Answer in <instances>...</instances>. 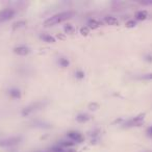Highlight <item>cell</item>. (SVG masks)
Instances as JSON below:
<instances>
[{"label":"cell","instance_id":"obj_1","mask_svg":"<svg viewBox=\"0 0 152 152\" xmlns=\"http://www.w3.org/2000/svg\"><path fill=\"white\" fill-rule=\"evenodd\" d=\"M74 15H75V12L73 11H66V12H61V13H57L55 15L51 16L50 18H48L44 22V26L45 27H49V26H53V25H56V24L63 23V22L67 21L68 19H71Z\"/></svg>","mask_w":152,"mask_h":152},{"label":"cell","instance_id":"obj_2","mask_svg":"<svg viewBox=\"0 0 152 152\" xmlns=\"http://www.w3.org/2000/svg\"><path fill=\"white\" fill-rule=\"evenodd\" d=\"M46 105H47V102L46 101H36V102H32V103H30L29 105L25 106V107L22 110L21 114H22V116H23V117H27V116H29V115H31L32 113L38 112V110L44 108Z\"/></svg>","mask_w":152,"mask_h":152},{"label":"cell","instance_id":"obj_3","mask_svg":"<svg viewBox=\"0 0 152 152\" xmlns=\"http://www.w3.org/2000/svg\"><path fill=\"white\" fill-rule=\"evenodd\" d=\"M22 141V137L18 135V137H7V139L0 140V147H13L16 146Z\"/></svg>","mask_w":152,"mask_h":152},{"label":"cell","instance_id":"obj_4","mask_svg":"<svg viewBox=\"0 0 152 152\" xmlns=\"http://www.w3.org/2000/svg\"><path fill=\"white\" fill-rule=\"evenodd\" d=\"M15 15L16 12L13 9H4L2 11H0V23H3V22L13 19Z\"/></svg>","mask_w":152,"mask_h":152},{"label":"cell","instance_id":"obj_5","mask_svg":"<svg viewBox=\"0 0 152 152\" xmlns=\"http://www.w3.org/2000/svg\"><path fill=\"white\" fill-rule=\"evenodd\" d=\"M67 137L70 139V141L74 142V143H83V134L78 131H69L67 133Z\"/></svg>","mask_w":152,"mask_h":152},{"label":"cell","instance_id":"obj_6","mask_svg":"<svg viewBox=\"0 0 152 152\" xmlns=\"http://www.w3.org/2000/svg\"><path fill=\"white\" fill-rule=\"evenodd\" d=\"M14 52L18 55H21V56H25V55L29 54L30 50H29V48L26 46H18L14 48Z\"/></svg>","mask_w":152,"mask_h":152},{"label":"cell","instance_id":"obj_7","mask_svg":"<svg viewBox=\"0 0 152 152\" xmlns=\"http://www.w3.org/2000/svg\"><path fill=\"white\" fill-rule=\"evenodd\" d=\"M145 114H140L137 117H134L133 119H131V122H132L133 126H140V125L143 123L144 119H145Z\"/></svg>","mask_w":152,"mask_h":152},{"label":"cell","instance_id":"obj_8","mask_svg":"<svg viewBox=\"0 0 152 152\" xmlns=\"http://www.w3.org/2000/svg\"><path fill=\"white\" fill-rule=\"evenodd\" d=\"M104 22L107 25H113V26H116L119 24L118 19L116 17H113V16H106V17H104Z\"/></svg>","mask_w":152,"mask_h":152},{"label":"cell","instance_id":"obj_9","mask_svg":"<svg viewBox=\"0 0 152 152\" xmlns=\"http://www.w3.org/2000/svg\"><path fill=\"white\" fill-rule=\"evenodd\" d=\"M91 117L88 114H79L76 116V121L78 123H87L88 121H90Z\"/></svg>","mask_w":152,"mask_h":152},{"label":"cell","instance_id":"obj_10","mask_svg":"<svg viewBox=\"0 0 152 152\" xmlns=\"http://www.w3.org/2000/svg\"><path fill=\"white\" fill-rule=\"evenodd\" d=\"M75 144L76 143H74V142H72V141H61L57 144V146H59V147H61V148H65V149H69V148L73 147Z\"/></svg>","mask_w":152,"mask_h":152},{"label":"cell","instance_id":"obj_11","mask_svg":"<svg viewBox=\"0 0 152 152\" xmlns=\"http://www.w3.org/2000/svg\"><path fill=\"white\" fill-rule=\"evenodd\" d=\"M9 92H10V96H11L13 99H19V98H21V92H20L19 89L14 88V89L10 90Z\"/></svg>","mask_w":152,"mask_h":152},{"label":"cell","instance_id":"obj_12","mask_svg":"<svg viewBox=\"0 0 152 152\" xmlns=\"http://www.w3.org/2000/svg\"><path fill=\"white\" fill-rule=\"evenodd\" d=\"M49 152H76V150L72 149V148H69V149H65V148H61L59 146H55Z\"/></svg>","mask_w":152,"mask_h":152},{"label":"cell","instance_id":"obj_13","mask_svg":"<svg viewBox=\"0 0 152 152\" xmlns=\"http://www.w3.org/2000/svg\"><path fill=\"white\" fill-rule=\"evenodd\" d=\"M100 25H101L100 22H98L97 20H95V19H90L89 21H88V27L91 28V29H96V28H98Z\"/></svg>","mask_w":152,"mask_h":152},{"label":"cell","instance_id":"obj_14","mask_svg":"<svg viewBox=\"0 0 152 152\" xmlns=\"http://www.w3.org/2000/svg\"><path fill=\"white\" fill-rule=\"evenodd\" d=\"M147 17H148V13L146 11H139L135 14V18H137V20H140V21H143Z\"/></svg>","mask_w":152,"mask_h":152},{"label":"cell","instance_id":"obj_15","mask_svg":"<svg viewBox=\"0 0 152 152\" xmlns=\"http://www.w3.org/2000/svg\"><path fill=\"white\" fill-rule=\"evenodd\" d=\"M41 39L47 43H55V38L52 36H50V34H42V36H41Z\"/></svg>","mask_w":152,"mask_h":152},{"label":"cell","instance_id":"obj_16","mask_svg":"<svg viewBox=\"0 0 152 152\" xmlns=\"http://www.w3.org/2000/svg\"><path fill=\"white\" fill-rule=\"evenodd\" d=\"M64 30H65L66 34H72L74 31H75V28L73 27L72 24H67V25H65V27H64Z\"/></svg>","mask_w":152,"mask_h":152},{"label":"cell","instance_id":"obj_17","mask_svg":"<svg viewBox=\"0 0 152 152\" xmlns=\"http://www.w3.org/2000/svg\"><path fill=\"white\" fill-rule=\"evenodd\" d=\"M58 63H59V65L64 68L68 67V66L70 65V61H68V58H66V57H61V58L58 59Z\"/></svg>","mask_w":152,"mask_h":152},{"label":"cell","instance_id":"obj_18","mask_svg":"<svg viewBox=\"0 0 152 152\" xmlns=\"http://www.w3.org/2000/svg\"><path fill=\"white\" fill-rule=\"evenodd\" d=\"M89 108L91 110H97L98 108H100L99 103H96V102H92V103L89 104Z\"/></svg>","mask_w":152,"mask_h":152},{"label":"cell","instance_id":"obj_19","mask_svg":"<svg viewBox=\"0 0 152 152\" xmlns=\"http://www.w3.org/2000/svg\"><path fill=\"white\" fill-rule=\"evenodd\" d=\"M75 76H76V78L83 79V78H85V72L81 71V70H78V71L75 72Z\"/></svg>","mask_w":152,"mask_h":152},{"label":"cell","instance_id":"obj_20","mask_svg":"<svg viewBox=\"0 0 152 152\" xmlns=\"http://www.w3.org/2000/svg\"><path fill=\"white\" fill-rule=\"evenodd\" d=\"M24 25H26V22L25 21H19V22H16L14 24V29H17V28H20V27H23Z\"/></svg>","mask_w":152,"mask_h":152},{"label":"cell","instance_id":"obj_21","mask_svg":"<svg viewBox=\"0 0 152 152\" xmlns=\"http://www.w3.org/2000/svg\"><path fill=\"white\" fill-rule=\"evenodd\" d=\"M135 25H137V22H135L134 20H128V21L126 22L127 28H133V27H135Z\"/></svg>","mask_w":152,"mask_h":152},{"label":"cell","instance_id":"obj_22","mask_svg":"<svg viewBox=\"0 0 152 152\" xmlns=\"http://www.w3.org/2000/svg\"><path fill=\"white\" fill-rule=\"evenodd\" d=\"M90 32V28L88 27V26H83V27L80 28V34H83V36H88Z\"/></svg>","mask_w":152,"mask_h":152},{"label":"cell","instance_id":"obj_23","mask_svg":"<svg viewBox=\"0 0 152 152\" xmlns=\"http://www.w3.org/2000/svg\"><path fill=\"white\" fill-rule=\"evenodd\" d=\"M141 78L144 79V80H152V72H151V73L144 74V75L142 76Z\"/></svg>","mask_w":152,"mask_h":152},{"label":"cell","instance_id":"obj_24","mask_svg":"<svg viewBox=\"0 0 152 152\" xmlns=\"http://www.w3.org/2000/svg\"><path fill=\"white\" fill-rule=\"evenodd\" d=\"M146 133H147V137H149L150 139H152V125L149 126L146 130Z\"/></svg>","mask_w":152,"mask_h":152},{"label":"cell","instance_id":"obj_25","mask_svg":"<svg viewBox=\"0 0 152 152\" xmlns=\"http://www.w3.org/2000/svg\"><path fill=\"white\" fill-rule=\"evenodd\" d=\"M145 59L147 61H149V63H152V55H146Z\"/></svg>","mask_w":152,"mask_h":152},{"label":"cell","instance_id":"obj_26","mask_svg":"<svg viewBox=\"0 0 152 152\" xmlns=\"http://www.w3.org/2000/svg\"><path fill=\"white\" fill-rule=\"evenodd\" d=\"M141 3H143V4H152V0L151 1H142Z\"/></svg>","mask_w":152,"mask_h":152},{"label":"cell","instance_id":"obj_27","mask_svg":"<svg viewBox=\"0 0 152 152\" xmlns=\"http://www.w3.org/2000/svg\"><path fill=\"white\" fill-rule=\"evenodd\" d=\"M57 38H58V39H61V40H65V39H66V37L61 36V34H57Z\"/></svg>","mask_w":152,"mask_h":152},{"label":"cell","instance_id":"obj_28","mask_svg":"<svg viewBox=\"0 0 152 152\" xmlns=\"http://www.w3.org/2000/svg\"><path fill=\"white\" fill-rule=\"evenodd\" d=\"M37 152H46V151H37Z\"/></svg>","mask_w":152,"mask_h":152}]
</instances>
